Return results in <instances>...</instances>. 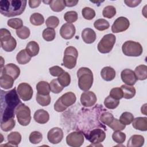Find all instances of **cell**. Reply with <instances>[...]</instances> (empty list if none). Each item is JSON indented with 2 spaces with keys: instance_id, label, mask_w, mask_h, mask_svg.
Segmentation results:
<instances>
[{
  "instance_id": "obj_15",
  "label": "cell",
  "mask_w": 147,
  "mask_h": 147,
  "mask_svg": "<svg viewBox=\"0 0 147 147\" xmlns=\"http://www.w3.org/2000/svg\"><path fill=\"white\" fill-rule=\"evenodd\" d=\"M121 78L126 85L133 86L137 82V78L134 72L130 69H124L121 73Z\"/></svg>"
},
{
  "instance_id": "obj_6",
  "label": "cell",
  "mask_w": 147,
  "mask_h": 147,
  "mask_svg": "<svg viewBox=\"0 0 147 147\" xmlns=\"http://www.w3.org/2000/svg\"><path fill=\"white\" fill-rule=\"evenodd\" d=\"M78 57V52L75 47L72 46L67 47L64 51L63 65L68 69L74 68L76 66Z\"/></svg>"
},
{
  "instance_id": "obj_39",
  "label": "cell",
  "mask_w": 147,
  "mask_h": 147,
  "mask_svg": "<svg viewBox=\"0 0 147 147\" xmlns=\"http://www.w3.org/2000/svg\"><path fill=\"white\" fill-rule=\"evenodd\" d=\"M134 119L133 115L129 112L123 113L119 118V121L123 125H130Z\"/></svg>"
},
{
  "instance_id": "obj_28",
  "label": "cell",
  "mask_w": 147,
  "mask_h": 147,
  "mask_svg": "<svg viewBox=\"0 0 147 147\" xmlns=\"http://www.w3.org/2000/svg\"><path fill=\"white\" fill-rule=\"evenodd\" d=\"M134 72L138 80H144L147 78V67L145 65L141 64L137 66Z\"/></svg>"
},
{
  "instance_id": "obj_43",
  "label": "cell",
  "mask_w": 147,
  "mask_h": 147,
  "mask_svg": "<svg viewBox=\"0 0 147 147\" xmlns=\"http://www.w3.org/2000/svg\"><path fill=\"white\" fill-rule=\"evenodd\" d=\"M49 85H50L51 91L55 94H59L61 92L64 88V87L58 82L57 79H53Z\"/></svg>"
},
{
  "instance_id": "obj_12",
  "label": "cell",
  "mask_w": 147,
  "mask_h": 147,
  "mask_svg": "<svg viewBox=\"0 0 147 147\" xmlns=\"http://www.w3.org/2000/svg\"><path fill=\"white\" fill-rule=\"evenodd\" d=\"M130 26L129 20L125 17L117 18L111 26V30L114 33H117L126 30Z\"/></svg>"
},
{
  "instance_id": "obj_48",
  "label": "cell",
  "mask_w": 147,
  "mask_h": 147,
  "mask_svg": "<svg viewBox=\"0 0 147 147\" xmlns=\"http://www.w3.org/2000/svg\"><path fill=\"white\" fill-rule=\"evenodd\" d=\"M16 34L19 38L21 39H26L29 37L30 31L28 27L23 26L20 29L16 30Z\"/></svg>"
},
{
  "instance_id": "obj_27",
  "label": "cell",
  "mask_w": 147,
  "mask_h": 147,
  "mask_svg": "<svg viewBox=\"0 0 147 147\" xmlns=\"http://www.w3.org/2000/svg\"><path fill=\"white\" fill-rule=\"evenodd\" d=\"M7 139L8 144H10L11 146H17L21 142V135L18 131H13L8 134Z\"/></svg>"
},
{
  "instance_id": "obj_20",
  "label": "cell",
  "mask_w": 147,
  "mask_h": 147,
  "mask_svg": "<svg viewBox=\"0 0 147 147\" xmlns=\"http://www.w3.org/2000/svg\"><path fill=\"white\" fill-rule=\"evenodd\" d=\"M33 118L36 122L41 124H44L49 121V115L47 111L43 109H39L34 113Z\"/></svg>"
},
{
  "instance_id": "obj_49",
  "label": "cell",
  "mask_w": 147,
  "mask_h": 147,
  "mask_svg": "<svg viewBox=\"0 0 147 147\" xmlns=\"http://www.w3.org/2000/svg\"><path fill=\"white\" fill-rule=\"evenodd\" d=\"M59 24V20L58 17L52 16L49 17L45 21V25L48 28H56Z\"/></svg>"
},
{
  "instance_id": "obj_53",
  "label": "cell",
  "mask_w": 147,
  "mask_h": 147,
  "mask_svg": "<svg viewBox=\"0 0 147 147\" xmlns=\"http://www.w3.org/2000/svg\"><path fill=\"white\" fill-rule=\"evenodd\" d=\"M67 108L65 106H64L60 102V100L58 99L56 102H55V105H54V109L55 111H57V112H63L64 110H65Z\"/></svg>"
},
{
  "instance_id": "obj_32",
  "label": "cell",
  "mask_w": 147,
  "mask_h": 147,
  "mask_svg": "<svg viewBox=\"0 0 147 147\" xmlns=\"http://www.w3.org/2000/svg\"><path fill=\"white\" fill-rule=\"evenodd\" d=\"M30 22L35 26H40L44 22V16L39 13H34L30 17Z\"/></svg>"
},
{
  "instance_id": "obj_57",
  "label": "cell",
  "mask_w": 147,
  "mask_h": 147,
  "mask_svg": "<svg viewBox=\"0 0 147 147\" xmlns=\"http://www.w3.org/2000/svg\"><path fill=\"white\" fill-rule=\"evenodd\" d=\"M141 111L142 114L144 115H146V104H144L141 108Z\"/></svg>"
},
{
  "instance_id": "obj_13",
  "label": "cell",
  "mask_w": 147,
  "mask_h": 147,
  "mask_svg": "<svg viewBox=\"0 0 147 147\" xmlns=\"http://www.w3.org/2000/svg\"><path fill=\"white\" fill-rule=\"evenodd\" d=\"M47 138L51 143L53 144H59L63 138V131L60 127H53L48 132Z\"/></svg>"
},
{
  "instance_id": "obj_21",
  "label": "cell",
  "mask_w": 147,
  "mask_h": 147,
  "mask_svg": "<svg viewBox=\"0 0 147 147\" xmlns=\"http://www.w3.org/2000/svg\"><path fill=\"white\" fill-rule=\"evenodd\" d=\"M100 75L102 79L106 81L113 80L116 75V72L114 69L111 67H105L100 71Z\"/></svg>"
},
{
  "instance_id": "obj_50",
  "label": "cell",
  "mask_w": 147,
  "mask_h": 147,
  "mask_svg": "<svg viewBox=\"0 0 147 147\" xmlns=\"http://www.w3.org/2000/svg\"><path fill=\"white\" fill-rule=\"evenodd\" d=\"M109 126L114 131H121L125 129L126 125L122 124L118 119L114 118L113 121Z\"/></svg>"
},
{
  "instance_id": "obj_40",
  "label": "cell",
  "mask_w": 147,
  "mask_h": 147,
  "mask_svg": "<svg viewBox=\"0 0 147 147\" xmlns=\"http://www.w3.org/2000/svg\"><path fill=\"white\" fill-rule=\"evenodd\" d=\"M16 125V121L14 118H11L5 122H1V128L4 131L11 130Z\"/></svg>"
},
{
  "instance_id": "obj_44",
  "label": "cell",
  "mask_w": 147,
  "mask_h": 147,
  "mask_svg": "<svg viewBox=\"0 0 147 147\" xmlns=\"http://www.w3.org/2000/svg\"><path fill=\"white\" fill-rule=\"evenodd\" d=\"M113 141L117 144H122L126 140V134L121 131H114L112 134Z\"/></svg>"
},
{
  "instance_id": "obj_56",
  "label": "cell",
  "mask_w": 147,
  "mask_h": 147,
  "mask_svg": "<svg viewBox=\"0 0 147 147\" xmlns=\"http://www.w3.org/2000/svg\"><path fill=\"white\" fill-rule=\"evenodd\" d=\"M29 5L30 6V7L31 8H36L38 6H39V5H40L41 1H38V0H30L29 1Z\"/></svg>"
},
{
  "instance_id": "obj_19",
  "label": "cell",
  "mask_w": 147,
  "mask_h": 147,
  "mask_svg": "<svg viewBox=\"0 0 147 147\" xmlns=\"http://www.w3.org/2000/svg\"><path fill=\"white\" fill-rule=\"evenodd\" d=\"M96 33L91 28H85L82 32V38L83 41L87 44L93 43L96 40Z\"/></svg>"
},
{
  "instance_id": "obj_4",
  "label": "cell",
  "mask_w": 147,
  "mask_h": 147,
  "mask_svg": "<svg viewBox=\"0 0 147 147\" xmlns=\"http://www.w3.org/2000/svg\"><path fill=\"white\" fill-rule=\"evenodd\" d=\"M0 41L1 47L6 52L14 51L17 45L16 40L11 36L10 31L5 28L0 30Z\"/></svg>"
},
{
  "instance_id": "obj_51",
  "label": "cell",
  "mask_w": 147,
  "mask_h": 147,
  "mask_svg": "<svg viewBox=\"0 0 147 147\" xmlns=\"http://www.w3.org/2000/svg\"><path fill=\"white\" fill-rule=\"evenodd\" d=\"M110 96L117 100L122 99L123 98V92L121 88L119 87L112 88L110 91Z\"/></svg>"
},
{
  "instance_id": "obj_23",
  "label": "cell",
  "mask_w": 147,
  "mask_h": 147,
  "mask_svg": "<svg viewBox=\"0 0 147 147\" xmlns=\"http://www.w3.org/2000/svg\"><path fill=\"white\" fill-rule=\"evenodd\" d=\"M133 127L141 131L147 130V118L146 117H137L134 118L132 122Z\"/></svg>"
},
{
  "instance_id": "obj_52",
  "label": "cell",
  "mask_w": 147,
  "mask_h": 147,
  "mask_svg": "<svg viewBox=\"0 0 147 147\" xmlns=\"http://www.w3.org/2000/svg\"><path fill=\"white\" fill-rule=\"evenodd\" d=\"M50 74L53 76H59L64 72H65L63 69L57 65L53 66L49 69Z\"/></svg>"
},
{
  "instance_id": "obj_29",
  "label": "cell",
  "mask_w": 147,
  "mask_h": 147,
  "mask_svg": "<svg viewBox=\"0 0 147 147\" xmlns=\"http://www.w3.org/2000/svg\"><path fill=\"white\" fill-rule=\"evenodd\" d=\"M37 93L41 95H49L51 91L49 84L45 81H40L36 85Z\"/></svg>"
},
{
  "instance_id": "obj_37",
  "label": "cell",
  "mask_w": 147,
  "mask_h": 147,
  "mask_svg": "<svg viewBox=\"0 0 147 147\" xmlns=\"http://www.w3.org/2000/svg\"><path fill=\"white\" fill-rule=\"evenodd\" d=\"M56 32L54 29L47 28L42 32V37L46 41H51L55 38Z\"/></svg>"
},
{
  "instance_id": "obj_10",
  "label": "cell",
  "mask_w": 147,
  "mask_h": 147,
  "mask_svg": "<svg viewBox=\"0 0 147 147\" xmlns=\"http://www.w3.org/2000/svg\"><path fill=\"white\" fill-rule=\"evenodd\" d=\"M83 133L79 131H75L69 133L66 137L68 145L72 147H79L84 142Z\"/></svg>"
},
{
  "instance_id": "obj_55",
  "label": "cell",
  "mask_w": 147,
  "mask_h": 147,
  "mask_svg": "<svg viewBox=\"0 0 147 147\" xmlns=\"http://www.w3.org/2000/svg\"><path fill=\"white\" fill-rule=\"evenodd\" d=\"M65 6L67 7H72L77 5L79 1L78 0H64Z\"/></svg>"
},
{
  "instance_id": "obj_11",
  "label": "cell",
  "mask_w": 147,
  "mask_h": 147,
  "mask_svg": "<svg viewBox=\"0 0 147 147\" xmlns=\"http://www.w3.org/2000/svg\"><path fill=\"white\" fill-rule=\"evenodd\" d=\"M17 91L20 98L24 101L31 99L33 94L32 87L27 83H21L18 84Z\"/></svg>"
},
{
  "instance_id": "obj_24",
  "label": "cell",
  "mask_w": 147,
  "mask_h": 147,
  "mask_svg": "<svg viewBox=\"0 0 147 147\" xmlns=\"http://www.w3.org/2000/svg\"><path fill=\"white\" fill-rule=\"evenodd\" d=\"M14 79L10 76L6 74H1L0 77L1 87L7 90L13 87Z\"/></svg>"
},
{
  "instance_id": "obj_7",
  "label": "cell",
  "mask_w": 147,
  "mask_h": 147,
  "mask_svg": "<svg viewBox=\"0 0 147 147\" xmlns=\"http://www.w3.org/2000/svg\"><path fill=\"white\" fill-rule=\"evenodd\" d=\"M16 115L18 123L22 126H27L31 120L30 110L24 103L20 104L16 110Z\"/></svg>"
},
{
  "instance_id": "obj_22",
  "label": "cell",
  "mask_w": 147,
  "mask_h": 147,
  "mask_svg": "<svg viewBox=\"0 0 147 147\" xmlns=\"http://www.w3.org/2000/svg\"><path fill=\"white\" fill-rule=\"evenodd\" d=\"M145 142L144 137L141 135H133L129 138L127 146L128 147H141Z\"/></svg>"
},
{
  "instance_id": "obj_54",
  "label": "cell",
  "mask_w": 147,
  "mask_h": 147,
  "mask_svg": "<svg viewBox=\"0 0 147 147\" xmlns=\"http://www.w3.org/2000/svg\"><path fill=\"white\" fill-rule=\"evenodd\" d=\"M125 3L129 7H134L137 6L141 2V0H125Z\"/></svg>"
},
{
  "instance_id": "obj_36",
  "label": "cell",
  "mask_w": 147,
  "mask_h": 147,
  "mask_svg": "<svg viewBox=\"0 0 147 147\" xmlns=\"http://www.w3.org/2000/svg\"><path fill=\"white\" fill-rule=\"evenodd\" d=\"M114 118V116L111 113L107 111H104L100 115L99 120L103 125H106L109 126L113 121Z\"/></svg>"
},
{
  "instance_id": "obj_46",
  "label": "cell",
  "mask_w": 147,
  "mask_h": 147,
  "mask_svg": "<svg viewBox=\"0 0 147 147\" xmlns=\"http://www.w3.org/2000/svg\"><path fill=\"white\" fill-rule=\"evenodd\" d=\"M78 18V13L75 11H68L64 15V19L67 23H72L77 21Z\"/></svg>"
},
{
  "instance_id": "obj_8",
  "label": "cell",
  "mask_w": 147,
  "mask_h": 147,
  "mask_svg": "<svg viewBox=\"0 0 147 147\" xmlns=\"http://www.w3.org/2000/svg\"><path fill=\"white\" fill-rule=\"evenodd\" d=\"M115 36L111 33L105 35L98 44L97 48L101 53H109L115 44Z\"/></svg>"
},
{
  "instance_id": "obj_33",
  "label": "cell",
  "mask_w": 147,
  "mask_h": 147,
  "mask_svg": "<svg viewBox=\"0 0 147 147\" xmlns=\"http://www.w3.org/2000/svg\"><path fill=\"white\" fill-rule=\"evenodd\" d=\"M119 104V100L115 99L110 95L107 96L104 100L105 106L109 109H114Z\"/></svg>"
},
{
  "instance_id": "obj_2",
  "label": "cell",
  "mask_w": 147,
  "mask_h": 147,
  "mask_svg": "<svg viewBox=\"0 0 147 147\" xmlns=\"http://www.w3.org/2000/svg\"><path fill=\"white\" fill-rule=\"evenodd\" d=\"M25 0H2L0 1V12L7 17L21 15L25 10Z\"/></svg>"
},
{
  "instance_id": "obj_18",
  "label": "cell",
  "mask_w": 147,
  "mask_h": 147,
  "mask_svg": "<svg viewBox=\"0 0 147 147\" xmlns=\"http://www.w3.org/2000/svg\"><path fill=\"white\" fill-rule=\"evenodd\" d=\"M59 99L64 106L68 108L75 103L76 100V97L74 92H68L62 95Z\"/></svg>"
},
{
  "instance_id": "obj_5",
  "label": "cell",
  "mask_w": 147,
  "mask_h": 147,
  "mask_svg": "<svg viewBox=\"0 0 147 147\" xmlns=\"http://www.w3.org/2000/svg\"><path fill=\"white\" fill-rule=\"evenodd\" d=\"M123 53L127 56L137 57L141 55L143 48L140 43L134 41H126L122 46Z\"/></svg>"
},
{
  "instance_id": "obj_3",
  "label": "cell",
  "mask_w": 147,
  "mask_h": 147,
  "mask_svg": "<svg viewBox=\"0 0 147 147\" xmlns=\"http://www.w3.org/2000/svg\"><path fill=\"white\" fill-rule=\"evenodd\" d=\"M78 86L80 90L84 91H88L93 83V74L87 67H81L77 71Z\"/></svg>"
},
{
  "instance_id": "obj_26",
  "label": "cell",
  "mask_w": 147,
  "mask_h": 147,
  "mask_svg": "<svg viewBox=\"0 0 147 147\" xmlns=\"http://www.w3.org/2000/svg\"><path fill=\"white\" fill-rule=\"evenodd\" d=\"M25 49L31 57H34L38 55L40 51V47L37 42L31 41L27 44Z\"/></svg>"
},
{
  "instance_id": "obj_47",
  "label": "cell",
  "mask_w": 147,
  "mask_h": 147,
  "mask_svg": "<svg viewBox=\"0 0 147 147\" xmlns=\"http://www.w3.org/2000/svg\"><path fill=\"white\" fill-rule=\"evenodd\" d=\"M29 139L32 144H37L40 143L42 140V135L38 131H34L30 134Z\"/></svg>"
},
{
  "instance_id": "obj_38",
  "label": "cell",
  "mask_w": 147,
  "mask_h": 147,
  "mask_svg": "<svg viewBox=\"0 0 147 147\" xmlns=\"http://www.w3.org/2000/svg\"><path fill=\"white\" fill-rule=\"evenodd\" d=\"M57 80L63 87H67L69 86L71 83V76L67 72H64L58 76Z\"/></svg>"
},
{
  "instance_id": "obj_16",
  "label": "cell",
  "mask_w": 147,
  "mask_h": 147,
  "mask_svg": "<svg viewBox=\"0 0 147 147\" xmlns=\"http://www.w3.org/2000/svg\"><path fill=\"white\" fill-rule=\"evenodd\" d=\"M76 32L75 26L71 23H65L63 24L60 29V36L65 40H69L72 38Z\"/></svg>"
},
{
  "instance_id": "obj_34",
  "label": "cell",
  "mask_w": 147,
  "mask_h": 147,
  "mask_svg": "<svg viewBox=\"0 0 147 147\" xmlns=\"http://www.w3.org/2000/svg\"><path fill=\"white\" fill-rule=\"evenodd\" d=\"M36 101L37 102L42 106H48L51 100V96L49 95H41L39 94H36Z\"/></svg>"
},
{
  "instance_id": "obj_9",
  "label": "cell",
  "mask_w": 147,
  "mask_h": 147,
  "mask_svg": "<svg viewBox=\"0 0 147 147\" xmlns=\"http://www.w3.org/2000/svg\"><path fill=\"white\" fill-rule=\"evenodd\" d=\"M86 139L92 144H98L103 142L106 138V133L100 128L93 129L84 134Z\"/></svg>"
},
{
  "instance_id": "obj_45",
  "label": "cell",
  "mask_w": 147,
  "mask_h": 147,
  "mask_svg": "<svg viewBox=\"0 0 147 147\" xmlns=\"http://www.w3.org/2000/svg\"><path fill=\"white\" fill-rule=\"evenodd\" d=\"M82 14L85 19L91 20L95 17V11L93 9L90 7H85L82 10Z\"/></svg>"
},
{
  "instance_id": "obj_31",
  "label": "cell",
  "mask_w": 147,
  "mask_h": 147,
  "mask_svg": "<svg viewBox=\"0 0 147 147\" xmlns=\"http://www.w3.org/2000/svg\"><path fill=\"white\" fill-rule=\"evenodd\" d=\"M48 4L52 10L55 12L61 11L65 7L64 0H51L48 1Z\"/></svg>"
},
{
  "instance_id": "obj_41",
  "label": "cell",
  "mask_w": 147,
  "mask_h": 147,
  "mask_svg": "<svg viewBox=\"0 0 147 147\" xmlns=\"http://www.w3.org/2000/svg\"><path fill=\"white\" fill-rule=\"evenodd\" d=\"M116 14V9L114 6L109 5L104 7L102 11V15L104 17L111 18Z\"/></svg>"
},
{
  "instance_id": "obj_17",
  "label": "cell",
  "mask_w": 147,
  "mask_h": 147,
  "mask_svg": "<svg viewBox=\"0 0 147 147\" xmlns=\"http://www.w3.org/2000/svg\"><path fill=\"white\" fill-rule=\"evenodd\" d=\"M1 74H6L11 76L14 80L17 79L20 74V68L14 64L9 63L1 68Z\"/></svg>"
},
{
  "instance_id": "obj_25",
  "label": "cell",
  "mask_w": 147,
  "mask_h": 147,
  "mask_svg": "<svg viewBox=\"0 0 147 147\" xmlns=\"http://www.w3.org/2000/svg\"><path fill=\"white\" fill-rule=\"evenodd\" d=\"M123 92V98L129 99L133 98L136 95V89L133 86L123 84L120 87Z\"/></svg>"
},
{
  "instance_id": "obj_35",
  "label": "cell",
  "mask_w": 147,
  "mask_h": 147,
  "mask_svg": "<svg viewBox=\"0 0 147 147\" xmlns=\"http://www.w3.org/2000/svg\"><path fill=\"white\" fill-rule=\"evenodd\" d=\"M94 26L97 30L99 31H103L107 29L110 27V24L109 22L105 19L100 18L94 22Z\"/></svg>"
},
{
  "instance_id": "obj_30",
  "label": "cell",
  "mask_w": 147,
  "mask_h": 147,
  "mask_svg": "<svg viewBox=\"0 0 147 147\" xmlns=\"http://www.w3.org/2000/svg\"><path fill=\"white\" fill-rule=\"evenodd\" d=\"M31 57H32L28 54L26 49H22L17 53L16 60L20 64H25L30 61Z\"/></svg>"
},
{
  "instance_id": "obj_14",
  "label": "cell",
  "mask_w": 147,
  "mask_h": 147,
  "mask_svg": "<svg viewBox=\"0 0 147 147\" xmlns=\"http://www.w3.org/2000/svg\"><path fill=\"white\" fill-rule=\"evenodd\" d=\"M96 96L92 91H86L81 94L80 102L84 107L93 106L96 103Z\"/></svg>"
},
{
  "instance_id": "obj_42",
  "label": "cell",
  "mask_w": 147,
  "mask_h": 147,
  "mask_svg": "<svg viewBox=\"0 0 147 147\" xmlns=\"http://www.w3.org/2000/svg\"><path fill=\"white\" fill-rule=\"evenodd\" d=\"M7 25L11 28L17 30L23 26V21L19 18H10L7 21Z\"/></svg>"
},
{
  "instance_id": "obj_1",
  "label": "cell",
  "mask_w": 147,
  "mask_h": 147,
  "mask_svg": "<svg viewBox=\"0 0 147 147\" xmlns=\"http://www.w3.org/2000/svg\"><path fill=\"white\" fill-rule=\"evenodd\" d=\"M21 103L16 88L7 91H1V122L14 118L16 110Z\"/></svg>"
}]
</instances>
